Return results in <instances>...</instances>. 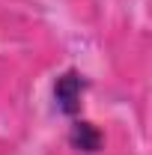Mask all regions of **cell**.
Here are the masks:
<instances>
[{
  "label": "cell",
  "instance_id": "cell-1",
  "mask_svg": "<svg viewBox=\"0 0 152 155\" xmlns=\"http://www.w3.org/2000/svg\"><path fill=\"white\" fill-rule=\"evenodd\" d=\"M87 90V78L78 69H66L54 81V107L63 116H75L81 110V96Z\"/></svg>",
  "mask_w": 152,
  "mask_h": 155
},
{
  "label": "cell",
  "instance_id": "cell-2",
  "mask_svg": "<svg viewBox=\"0 0 152 155\" xmlns=\"http://www.w3.org/2000/svg\"><path fill=\"white\" fill-rule=\"evenodd\" d=\"M69 143L75 146L78 152L93 155V152H98V149L104 146V134L95 128L93 122H87V119H75L72 128H69Z\"/></svg>",
  "mask_w": 152,
  "mask_h": 155
}]
</instances>
